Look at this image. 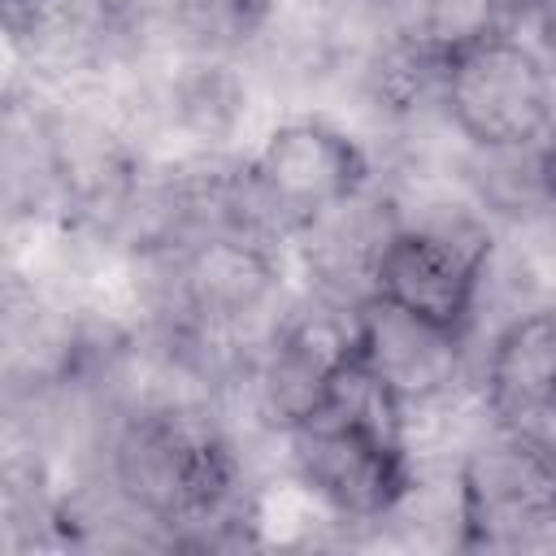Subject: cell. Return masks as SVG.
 <instances>
[{
    "instance_id": "cell-1",
    "label": "cell",
    "mask_w": 556,
    "mask_h": 556,
    "mask_svg": "<svg viewBox=\"0 0 556 556\" xmlns=\"http://www.w3.org/2000/svg\"><path fill=\"white\" fill-rule=\"evenodd\" d=\"M295 482L334 521H391L417 491L404 408L348 356L326 404L287 430Z\"/></svg>"
},
{
    "instance_id": "cell-2",
    "label": "cell",
    "mask_w": 556,
    "mask_h": 556,
    "mask_svg": "<svg viewBox=\"0 0 556 556\" xmlns=\"http://www.w3.org/2000/svg\"><path fill=\"white\" fill-rule=\"evenodd\" d=\"M109 486L152 526L230 521L239 460L217 421L191 404L156 400L122 417L109 439Z\"/></svg>"
},
{
    "instance_id": "cell-3",
    "label": "cell",
    "mask_w": 556,
    "mask_h": 556,
    "mask_svg": "<svg viewBox=\"0 0 556 556\" xmlns=\"http://www.w3.org/2000/svg\"><path fill=\"white\" fill-rule=\"evenodd\" d=\"M452 517L460 547H556V452L534 434L491 426L456 465Z\"/></svg>"
},
{
    "instance_id": "cell-4",
    "label": "cell",
    "mask_w": 556,
    "mask_h": 556,
    "mask_svg": "<svg viewBox=\"0 0 556 556\" xmlns=\"http://www.w3.org/2000/svg\"><path fill=\"white\" fill-rule=\"evenodd\" d=\"M439 104L473 152L534 148L556 135V74L539 43L513 30L447 61Z\"/></svg>"
},
{
    "instance_id": "cell-5",
    "label": "cell",
    "mask_w": 556,
    "mask_h": 556,
    "mask_svg": "<svg viewBox=\"0 0 556 556\" xmlns=\"http://www.w3.org/2000/svg\"><path fill=\"white\" fill-rule=\"evenodd\" d=\"M243 182L265 239L304 235L326 213L369 191V156L334 122L291 117L243 161Z\"/></svg>"
},
{
    "instance_id": "cell-6",
    "label": "cell",
    "mask_w": 556,
    "mask_h": 556,
    "mask_svg": "<svg viewBox=\"0 0 556 556\" xmlns=\"http://www.w3.org/2000/svg\"><path fill=\"white\" fill-rule=\"evenodd\" d=\"M491 269V235L460 222H395L387 235L378 265H374V291L443 330L469 334L478 295Z\"/></svg>"
},
{
    "instance_id": "cell-7",
    "label": "cell",
    "mask_w": 556,
    "mask_h": 556,
    "mask_svg": "<svg viewBox=\"0 0 556 556\" xmlns=\"http://www.w3.org/2000/svg\"><path fill=\"white\" fill-rule=\"evenodd\" d=\"M352 356L404 408V417L443 404L465 369V334L443 330L382 295L352 313Z\"/></svg>"
},
{
    "instance_id": "cell-8",
    "label": "cell",
    "mask_w": 556,
    "mask_h": 556,
    "mask_svg": "<svg viewBox=\"0 0 556 556\" xmlns=\"http://www.w3.org/2000/svg\"><path fill=\"white\" fill-rule=\"evenodd\" d=\"M278 291V265L265 239L204 235L169 248V295L191 339L235 334L269 308Z\"/></svg>"
},
{
    "instance_id": "cell-9",
    "label": "cell",
    "mask_w": 556,
    "mask_h": 556,
    "mask_svg": "<svg viewBox=\"0 0 556 556\" xmlns=\"http://www.w3.org/2000/svg\"><path fill=\"white\" fill-rule=\"evenodd\" d=\"M352 313L348 304L321 300L274 321L256 361V408L274 430L287 434L326 404L352 356Z\"/></svg>"
},
{
    "instance_id": "cell-10",
    "label": "cell",
    "mask_w": 556,
    "mask_h": 556,
    "mask_svg": "<svg viewBox=\"0 0 556 556\" xmlns=\"http://www.w3.org/2000/svg\"><path fill=\"white\" fill-rule=\"evenodd\" d=\"M48 178L52 208L74 226H122L143 187L135 148L91 113H48Z\"/></svg>"
},
{
    "instance_id": "cell-11",
    "label": "cell",
    "mask_w": 556,
    "mask_h": 556,
    "mask_svg": "<svg viewBox=\"0 0 556 556\" xmlns=\"http://www.w3.org/2000/svg\"><path fill=\"white\" fill-rule=\"evenodd\" d=\"M482 413L491 426L552 439L556 426V304L517 308L486 348Z\"/></svg>"
},
{
    "instance_id": "cell-12",
    "label": "cell",
    "mask_w": 556,
    "mask_h": 556,
    "mask_svg": "<svg viewBox=\"0 0 556 556\" xmlns=\"http://www.w3.org/2000/svg\"><path fill=\"white\" fill-rule=\"evenodd\" d=\"M508 22L513 0H408L400 48L439 74L447 61L504 35Z\"/></svg>"
},
{
    "instance_id": "cell-13",
    "label": "cell",
    "mask_w": 556,
    "mask_h": 556,
    "mask_svg": "<svg viewBox=\"0 0 556 556\" xmlns=\"http://www.w3.org/2000/svg\"><path fill=\"white\" fill-rule=\"evenodd\" d=\"M187 70L191 74H182V83L174 87V104H169L178 126H187L200 139L226 135L239 117V104H243L239 83L230 78V70L222 61H195Z\"/></svg>"
},
{
    "instance_id": "cell-14",
    "label": "cell",
    "mask_w": 556,
    "mask_h": 556,
    "mask_svg": "<svg viewBox=\"0 0 556 556\" xmlns=\"http://www.w3.org/2000/svg\"><path fill=\"white\" fill-rule=\"evenodd\" d=\"M169 9L174 22L200 39V48H230L265 26L274 0H169Z\"/></svg>"
},
{
    "instance_id": "cell-15",
    "label": "cell",
    "mask_w": 556,
    "mask_h": 556,
    "mask_svg": "<svg viewBox=\"0 0 556 556\" xmlns=\"http://www.w3.org/2000/svg\"><path fill=\"white\" fill-rule=\"evenodd\" d=\"M513 13H526L539 26V22L556 17V0H513Z\"/></svg>"
},
{
    "instance_id": "cell-16",
    "label": "cell",
    "mask_w": 556,
    "mask_h": 556,
    "mask_svg": "<svg viewBox=\"0 0 556 556\" xmlns=\"http://www.w3.org/2000/svg\"><path fill=\"white\" fill-rule=\"evenodd\" d=\"M539 35H543V43H539V52L547 56V65H552V74H556V17H547V22H539Z\"/></svg>"
},
{
    "instance_id": "cell-17",
    "label": "cell",
    "mask_w": 556,
    "mask_h": 556,
    "mask_svg": "<svg viewBox=\"0 0 556 556\" xmlns=\"http://www.w3.org/2000/svg\"><path fill=\"white\" fill-rule=\"evenodd\" d=\"M348 4H361V9H387V4H395V0H348Z\"/></svg>"
},
{
    "instance_id": "cell-18",
    "label": "cell",
    "mask_w": 556,
    "mask_h": 556,
    "mask_svg": "<svg viewBox=\"0 0 556 556\" xmlns=\"http://www.w3.org/2000/svg\"><path fill=\"white\" fill-rule=\"evenodd\" d=\"M552 161H556V139H552Z\"/></svg>"
}]
</instances>
